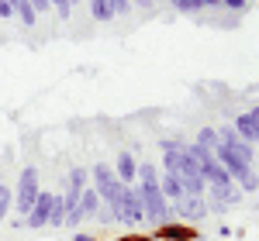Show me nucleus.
Instances as JSON below:
<instances>
[{
	"label": "nucleus",
	"instance_id": "1",
	"mask_svg": "<svg viewBox=\"0 0 259 241\" xmlns=\"http://www.w3.org/2000/svg\"><path fill=\"white\" fill-rule=\"evenodd\" d=\"M139 200H142V210H145V221L166 224L169 217H173V203L162 197L159 183H142L139 186Z\"/></svg>",
	"mask_w": 259,
	"mask_h": 241
},
{
	"label": "nucleus",
	"instance_id": "2",
	"mask_svg": "<svg viewBox=\"0 0 259 241\" xmlns=\"http://www.w3.org/2000/svg\"><path fill=\"white\" fill-rule=\"evenodd\" d=\"M41 186H38V169L35 165H24L18 176V190H14V210H18L21 217H28V210H31V203L38 200Z\"/></svg>",
	"mask_w": 259,
	"mask_h": 241
},
{
	"label": "nucleus",
	"instance_id": "3",
	"mask_svg": "<svg viewBox=\"0 0 259 241\" xmlns=\"http://www.w3.org/2000/svg\"><path fill=\"white\" fill-rule=\"evenodd\" d=\"M211 200H207V214H225L228 207H235L242 200V190L235 183H228V186H211V193H207Z\"/></svg>",
	"mask_w": 259,
	"mask_h": 241
},
{
	"label": "nucleus",
	"instance_id": "4",
	"mask_svg": "<svg viewBox=\"0 0 259 241\" xmlns=\"http://www.w3.org/2000/svg\"><path fill=\"white\" fill-rule=\"evenodd\" d=\"M121 224H142L145 221V210H142V200H139V190L135 186H124L121 190Z\"/></svg>",
	"mask_w": 259,
	"mask_h": 241
},
{
	"label": "nucleus",
	"instance_id": "5",
	"mask_svg": "<svg viewBox=\"0 0 259 241\" xmlns=\"http://www.w3.org/2000/svg\"><path fill=\"white\" fill-rule=\"evenodd\" d=\"M156 241H200V231H194L190 224H177V221H166L156 224Z\"/></svg>",
	"mask_w": 259,
	"mask_h": 241
},
{
	"label": "nucleus",
	"instance_id": "6",
	"mask_svg": "<svg viewBox=\"0 0 259 241\" xmlns=\"http://www.w3.org/2000/svg\"><path fill=\"white\" fill-rule=\"evenodd\" d=\"M52 203H56V193H45V190H41L38 200L31 203L24 224H28V227H45V224H49V214H52Z\"/></svg>",
	"mask_w": 259,
	"mask_h": 241
},
{
	"label": "nucleus",
	"instance_id": "7",
	"mask_svg": "<svg viewBox=\"0 0 259 241\" xmlns=\"http://www.w3.org/2000/svg\"><path fill=\"white\" fill-rule=\"evenodd\" d=\"M232 128L239 131V138H245L249 145H256V141H259V103L252 107V110L239 114V120H235Z\"/></svg>",
	"mask_w": 259,
	"mask_h": 241
},
{
	"label": "nucleus",
	"instance_id": "8",
	"mask_svg": "<svg viewBox=\"0 0 259 241\" xmlns=\"http://www.w3.org/2000/svg\"><path fill=\"white\" fill-rule=\"evenodd\" d=\"M200 176H204V183H211V186H228V183H232L228 169H225V165H221L214 155L200 162Z\"/></svg>",
	"mask_w": 259,
	"mask_h": 241
},
{
	"label": "nucleus",
	"instance_id": "9",
	"mask_svg": "<svg viewBox=\"0 0 259 241\" xmlns=\"http://www.w3.org/2000/svg\"><path fill=\"white\" fill-rule=\"evenodd\" d=\"M173 207H177L187 221H200V217H207V200H204V197H180Z\"/></svg>",
	"mask_w": 259,
	"mask_h": 241
},
{
	"label": "nucleus",
	"instance_id": "10",
	"mask_svg": "<svg viewBox=\"0 0 259 241\" xmlns=\"http://www.w3.org/2000/svg\"><path fill=\"white\" fill-rule=\"evenodd\" d=\"M114 169H118L114 176H118L124 186H132V183L139 179V176H135V172H139V162H135V155H132V152H118V159H114Z\"/></svg>",
	"mask_w": 259,
	"mask_h": 241
},
{
	"label": "nucleus",
	"instance_id": "11",
	"mask_svg": "<svg viewBox=\"0 0 259 241\" xmlns=\"http://www.w3.org/2000/svg\"><path fill=\"white\" fill-rule=\"evenodd\" d=\"M100 193L94 190V186H83V193H80V214L83 217H97V210H100Z\"/></svg>",
	"mask_w": 259,
	"mask_h": 241
},
{
	"label": "nucleus",
	"instance_id": "12",
	"mask_svg": "<svg viewBox=\"0 0 259 241\" xmlns=\"http://www.w3.org/2000/svg\"><path fill=\"white\" fill-rule=\"evenodd\" d=\"M159 190L162 197L169 203H177L180 197H183V186H180V176H173V172H166V176H159Z\"/></svg>",
	"mask_w": 259,
	"mask_h": 241
},
{
	"label": "nucleus",
	"instance_id": "13",
	"mask_svg": "<svg viewBox=\"0 0 259 241\" xmlns=\"http://www.w3.org/2000/svg\"><path fill=\"white\" fill-rule=\"evenodd\" d=\"M11 7H14V14L21 18V24H24V28H35L38 14H35V7H31L28 0H11Z\"/></svg>",
	"mask_w": 259,
	"mask_h": 241
},
{
	"label": "nucleus",
	"instance_id": "14",
	"mask_svg": "<svg viewBox=\"0 0 259 241\" xmlns=\"http://www.w3.org/2000/svg\"><path fill=\"white\" fill-rule=\"evenodd\" d=\"M11 207H14V190L0 179V224H4V217L11 214Z\"/></svg>",
	"mask_w": 259,
	"mask_h": 241
},
{
	"label": "nucleus",
	"instance_id": "15",
	"mask_svg": "<svg viewBox=\"0 0 259 241\" xmlns=\"http://www.w3.org/2000/svg\"><path fill=\"white\" fill-rule=\"evenodd\" d=\"M90 14H94V21H100V24H107V21L114 18L111 7H107V0H90Z\"/></svg>",
	"mask_w": 259,
	"mask_h": 241
},
{
	"label": "nucleus",
	"instance_id": "16",
	"mask_svg": "<svg viewBox=\"0 0 259 241\" xmlns=\"http://www.w3.org/2000/svg\"><path fill=\"white\" fill-rule=\"evenodd\" d=\"M197 145H204V148H211V152H214V148L221 145L218 131H214V128H200V131H197Z\"/></svg>",
	"mask_w": 259,
	"mask_h": 241
},
{
	"label": "nucleus",
	"instance_id": "17",
	"mask_svg": "<svg viewBox=\"0 0 259 241\" xmlns=\"http://www.w3.org/2000/svg\"><path fill=\"white\" fill-rule=\"evenodd\" d=\"M49 224H52V227H62V224H66V207H62V197H59V193H56V203H52Z\"/></svg>",
	"mask_w": 259,
	"mask_h": 241
},
{
	"label": "nucleus",
	"instance_id": "18",
	"mask_svg": "<svg viewBox=\"0 0 259 241\" xmlns=\"http://www.w3.org/2000/svg\"><path fill=\"white\" fill-rule=\"evenodd\" d=\"M135 176H139L142 183H159V172H156V165H152V162H142Z\"/></svg>",
	"mask_w": 259,
	"mask_h": 241
},
{
	"label": "nucleus",
	"instance_id": "19",
	"mask_svg": "<svg viewBox=\"0 0 259 241\" xmlns=\"http://www.w3.org/2000/svg\"><path fill=\"white\" fill-rule=\"evenodd\" d=\"M169 4H173L177 11H183V14H194V11H204V7H200V0H169Z\"/></svg>",
	"mask_w": 259,
	"mask_h": 241
},
{
	"label": "nucleus",
	"instance_id": "20",
	"mask_svg": "<svg viewBox=\"0 0 259 241\" xmlns=\"http://www.w3.org/2000/svg\"><path fill=\"white\" fill-rule=\"evenodd\" d=\"M107 7H111V14H128L132 11V0H107Z\"/></svg>",
	"mask_w": 259,
	"mask_h": 241
},
{
	"label": "nucleus",
	"instance_id": "21",
	"mask_svg": "<svg viewBox=\"0 0 259 241\" xmlns=\"http://www.w3.org/2000/svg\"><path fill=\"white\" fill-rule=\"evenodd\" d=\"M49 4H52V11H56L59 18H69V11H73V4H69V0H49Z\"/></svg>",
	"mask_w": 259,
	"mask_h": 241
},
{
	"label": "nucleus",
	"instance_id": "22",
	"mask_svg": "<svg viewBox=\"0 0 259 241\" xmlns=\"http://www.w3.org/2000/svg\"><path fill=\"white\" fill-rule=\"evenodd\" d=\"M221 7H232V11H245L249 4H245V0H221Z\"/></svg>",
	"mask_w": 259,
	"mask_h": 241
},
{
	"label": "nucleus",
	"instance_id": "23",
	"mask_svg": "<svg viewBox=\"0 0 259 241\" xmlns=\"http://www.w3.org/2000/svg\"><path fill=\"white\" fill-rule=\"evenodd\" d=\"M0 18H14V7H11V0H0Z\"/></svg>",
	"mask_w": 259,
	"mask_h": 241
},
{
	"label": "nucleus",
	"instance_id": "24",
	"mask_svg": "<svg viewBox=\"0 0 259 241\" xmlns=\"http://www.w3.org/2000/svg\"><path fill=\"white\" fill-rule=\"evenodd\" d=\"M28 4L35 7V14H38V11H52V4H49V0H28Z\"/></svg>",
	"mask_w": 259,
	"mask_h": 241
},
{
	"label": "nucleus",
	"instance_id": "25",
	"mask_svg": "<svg viewBox=\"0 0 259 241\" xmlns=\"http://www.w3.org/2000/svg\"><path fill=\"white\" fill-rule=\"evenodd\" d=\"M156 0H132V7H142V11H152Z\"/></svg>",
	"mask_w": 259,
	"mask_h": 241
},
{
	"label": "nucleus",
	"instance_id": "26",
	"mask_svg": "<svg viewBox=\"0 0 259 241\" xmlns=\"http://www.w3.org/2000/svg\"><path fill=\"white\" fill-rule=\"evenodd\" d=\"M114 241H152V238H145V234H124V238H114Z\"/></svg>",
	"mask_w": 259,
	"mask_h": 241
},
{
	"label": "nucleus",
	"instance_id": "27",
	"mask_svg": "<svg viewBox=\"0 0 259 241\" xmlns=\"http://www.w3.org/2000/svg\"><path fill=\"white\" fill-rule=\"evenodd\" d=\"M73 241H94V234H83V231H76V234H73Z\"/></svg>",
	"mask_w": 259,
	"mask_h": 241
},
{
	"label": "nucleus",
	"instance_id": "28",
	"mask_svg": "<svg viewBox=\"0 0 259 241\" xmlns=\"http://www.w3.org/2000/svg\"><path fill=\"white\" fill-rule=\"evenodd\" d=\"M200 7H221V0H200Z\"/></svg>",
	"mask_w": 259,
	"mask_h": 241
},
{
	"label": "nucleus",
	"instance_id": "29",
	"mask_svg": "<svg viewBox=\"0 0 259 241\" xmlns=\"http://www.w3.org/2000/svg\"><path fill=\"white\" fill-rule=\"evenodd\" d=\"M69 4H80V0H69Z\"/></svg>",
	"mask_w": 259,
	"mask_h": 241
},
{
	"label": "nucleus",
	"instance_id": "30",
	"mask_svg": "<svg viewBox=\"0 0 259 241\" xmlns=\"http://www.w3.org/2000/svg\"><path fill=\"white\" fill-rule=\"evenodd\" d=\"M256 145H259V141H256Z\"/></svg>",
	"mask_w": 259,
	"mask_h": 241
}]
</instances>
